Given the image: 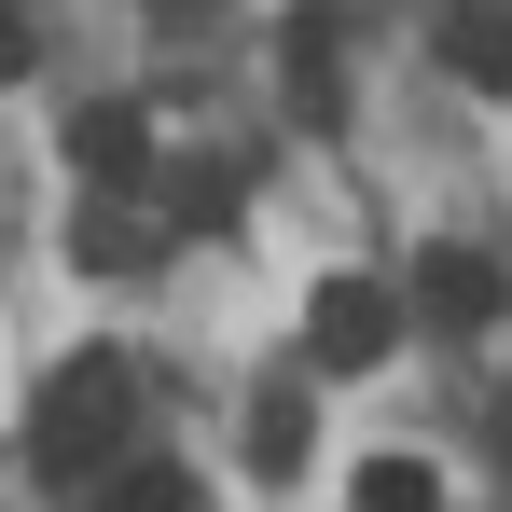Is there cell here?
<instances>
[{
	"instance_id": "1",
	"label": "cell",
	"mask_w": 512,
	"mask_h": 512,
	"mask_svg": "<svg viewBox=\"0 0 512 512\" xmlns=\"http://www.w3.org/2000/svg\"><path fill=\"white\" fill-rule=\"evenodd\" d=\"M125 429H139V388H125L111 346H84V360H56L42 402H28V471H42V485H97V471L125 457Z\"/></svg>"
},
{
	"instance_id": "2",
	"label": "cell",
	"mask_w": 512,
	"mask_h": 512,
	"mask_svg": "<svg viewBox=\"0 0 512 512\" xmlns=\"http://www.w3.org/2000/svg\"><path fill=\"white\" fill-rule=\"evenodd\" d=\"M305 346H319V374H374V360L402 346V291H388V277H319Z\"/></svg>"
},
{
	"instance_id": "3",
	"label": "cell",
	"mask_w": 512,
	"mask_h": 512,
	"mask_svg": "<svg viewBox=\"0 0 512 512\" xmlns=\"http://www.w3.org/2000/svg\"><path fill=\"white\" fill-rule=\"evenodd\" d=\"M416 305H429V319H443V333H499L512 277H499V263H485V250H429V263H416Z\"/></svg>"
},
{
	"instance_id": "4",
	"label": "cell",
	"mask_w": 512,
	"mask_h": 512,
	"mask_svg": "<svg viewBox=\"0 0 512 512\" xmlns=\"http://www.w3.org/2000/svg\"><path fill=\"white\" fill-rule=\"evenodd\" d=\"M70 167H84L97 194H139V180H153V111H125V97H97L84 125H70Z\"/></svg>"
},
{
	"instance_id": "5",
	"label": "cell",
	"mask_w": 512,
	"mask_h": 512,
	"mask_svg": "<svg viewBox=\"0 0 512 512\" xmlns=\"http://www.w3.org/2000/svg\"><path fill=\"white\" fill-rule=\"evenodd\" d=\"M443 70L471 97H512V14L499 0H457V14H443Z\"/></svg>"
},
{
	"instance_id": "6",
	"label": "cell",
	"mask_w": 512,
	"mask_h": 512,
	"mask_svg": "<svg viewBox=\"0 0 512 512\" xmlns=\"http://www.w3.org/2000/svg\"><path fill=\"white\" fill-rule=\"evenodd\" d=\"M305 443H319V402L305 388H263L250 402V471H305Z\"/></svg>"
},
{
	"instance_id": "7",
	"label": "cell",
	"mask_w": 512,
	"mask_h": 512,
	"mask_svg": "<svg viewBox=\"0 0 512 512\" xmlns=\"http://www.w3.org/2000/svg\"><path fill=\"white\" fill-rule=\"evenodd\" d=\"M360 512H443V471L429 457H374L360 471Z\"/></svg>"
},
{
	"instance_id": "8",
	"label": "cell",
	"mask_w": 512,
	"mask_h": 512,
	"mask_svg": "<svg viewBox=\"0 0 512 512\" xmlns=\"http://www.w3.org/2000/svg\"><path fill=\"white\" fill-rule=\"evenodd\" d=\"M84 512H194V485H180V471H111Z\"/></svg>"
},
{
	"instance_id": "9",
	"label": "cell",
	"mask_w": 512,
	"mask_h": 512,
	"mask_svg": "<svg viewBox=\"0 0 512 512\" xmlns=\"http://www.w3.org/2000/svg\"><path fill=\"white\" fill-rule=\"evenodd\" d=\"M28 70H42V42H28V14L0 0V84H28Z\"/></svg>"
},
{
	"instance_id": "10",
	"label": "cell",
	"mask_w": 512,
	"mask_h": 512,
	"mask_svg": "<svg viewBox=\"0 0 512 512\" xmlns=\"http://www.w3.org/2000/svg\"><path fill=\"white\" fill-rule=\"evenodd\" d=\"M499 457H512V402H499Z\"/></svg>"
}]
</instances>
